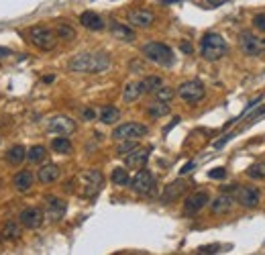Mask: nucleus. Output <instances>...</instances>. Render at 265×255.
<instances>
[{
	"label": "nucleus",
	"instance_id": "obj_1",
	"mask_svg": "<svg viewBox=\"0 0 265 255\" xmlns=\"http://www.w3.org/2000/svg\"><path fill=\"white\" fill-rule=\"evenodd\" d=\"M72 72L76 74H102L111 68V56L104 51H96V54H80L76 56L70 66Z\"/></svg>",
	"mask_w": 265,
	"mask_h": 255
},
{
	"label": "nucleus",
	"instance_id": "obj_2",
	"mask_svg": "<svg viewBox=\"0 0 265 255\" xmlns=\"http://www.w3.org/2000/svg\"><path fill=\"white\" fill-rule=\"evenodd\" d=\"M229 51V45L225 41L223 35L219 33H206L200 41V56L206 60V62H219L227 56Z\"/></svg>",
	"mask_w": 265,
	"mask_h": 255
},
{
	"label": "nucleus",
	"instance_id": "obj_3",
	"mask_svg": "<svg viewBox=\"0 0 265 255\" xmlns=\"http://www.w3.org/2000/svg\"><path fill=\"white\" fill-rule=\"evenodd\" d=\"M141 54H143L145 60H149V62L155 64V66H162V68L174 66V60H176L172 47L166 45V43H159V41H149V43H145V45L141 47Z\"/></svg>",
	"mask_w": 265,
	"mask_h": 255
},
{
	"label": "nucleus",
	"instance_id": "obj_4",
	"mask_svg": "<svg viewBox=\"0 0 265 255\" xmlns=\"http://www.w3.org/2000/svg\"><path fill=\"white\" fill-rule=\"evenodd\" d=\"M29 39H31V43H33L39 51H51V49H56V43H58L56 31L49 29V27H45V25L31 27V29H29Z\"/></svg>",
	"mask_w": 265,
	"mask_h": 255
},
{
	"label": "nucleus",
	"instance_id": "obj_5",
	"mask_svg": "<svg viewBox=\"0 0 265 255\" xmlns=\"http://www.w3.org/2000/svg\"><path fill=\"white\" fill-rule=\"evenodd\" d=\"M233 200L243 209H257L259 200H261V192L255 186H241V184H233L231 188Z\"/></svg>",
	"mask_w": 265,
	"mask_h": 255
},
{
	"label": "nucleus",
	"instance_id": "obj_6",
	"mask_svg": "<svg viewBox=\"0 0 265 255\" xmlns=\"http://www.w3.org/2000/svg\"><path fill=\"white\" fill-rule=\"evenodd\" d=\"M239 47L245 56L249 58H259L265 54V37H259L251 31H245L239 35Z\"/></svg>",
	"mask_w": 265,
	"mask_h": 255
},
{
	"label": "nucleus",
	"instance_id": "obj_7",
	"mask_svg": "<svg viewBox=\"0 0 265 255\" xmlns=\"http://www.w3.org/2000/svg\"><path fill=\"white\" fill-rule=\"evenodd\" d=\"M80 184H82V196L94 198L104 186V176L100 170H86L80 176Z\"/></svg>",
	"mask_w": 265,
	"mask_h": 255
},
{
	"label": "nucleus",
	"instance_id": "obj_8",
	"mask_svg": "<svg viewBox=\"0 0 265 255\" xmlns=\"http://www.w3.org/2000/svg\"><path fill=\"white\" fill-rule=\"evenodd\" d=\"M178 96L186 102V105H198V102L206 96V88L200 80H188V82L180 84Z\"/></svg>",
	"mask_w": 265,
	"mask_h": 255
},
{
	"label": "nucleus",
	"instance_id": "obj_9",
	"mask_svg": "<svg viewBox=\"0 0 265 255\" xmlns=\"http://www.w3.org/2000/svg\"><path fill=\"white\" fill-rule=\"evenodd\" d=\"M131 190L139 196H149L155 192V176L149 170H139L135 178H131Z\"/></svg>",
	"mask_w": 265,
	"mask_h": 255
},
{
	"label": "nucleus",
	"instance_id": "obj_10",
	"mask_svg": "<svg viewBox=\"0 0 265 255\" xmlns=\"http://www.w3.org/2000/svg\"><path fill=\"white\" fill-rule=\"evenodd\" d=\"M149 133L147 125H141V123H125V125H119L115 131H113V139L115 141H127V139H141Z\"/></svg>",
	"mask_w": 265,
	"mask_h": 255
},
{
	"label": "nucleus",
	"instance_id": "obj_11",
	"mask_svg": "<svg viewBox=\"0 0 265 255\" xmlns=\"http://www.w3.org/2000/svg\"><path fill=\"white\" fill-rule=\"evenodd\" d=\"M127 21L135 29H149L155 23V15L151 11H147V9H131L127 13Z\"/></svg>",
	"mask_w": 265,
	"mask_h": 255
},
{
	"label": "nucleus",
	"instance_id": "obj_12",
	"mask_svg": "<svg viewBox=\"0 0 265 255\" xmlns=\"http://www.w3.org/2000/svg\"><path fill=\"white\" fill-rule=\"evenodd\" d=\"M208 202H210V196L204 190H198V192L190 194L184 202V215H198Z\"/></svg>",
	"mask_w": 265,
	"mask_h": 255
},
{
	"label": "nucleus",
	"instance_id": "obj_13",
	"mask_svg": "<svg viewBox=\"0 0 265 255\" xmlns=\"http://www.w3.org/2000/svg\"><path fill=\"white\" fill-rule=\"evenodd\" d=\"M47 129L51 133H58V135H72L76 131V121H72L66 115H58V117H51L47 121Z\"/></svg>",
	"mask_w": 265,
	"mask_h": 255
},
{
	"label": "nucleus",
	"instance_id": "obj_14",
	"mask_svg": "<svg viewBox=\"0 0 265 255\" xmlns=\"http://www.w3.org/2000/svg\"><path fill=\"white\" fill-rule=\"evenodd\" d=\"M66 211H68V204H66V200H62V198H56V196H49V198H47L45 217H47L51 223H58V221H62V219H64V215H66Z\"/></svg>",
	"mask_w": 265,
	"mask_h": 255
},
{
	"label": "nucleus",
	"instance_id": "obj_15",
	"mask_svg": "<svg viewBox=\"0 0 265 255\" xmlns=\"http://www.w3.org/2000/svg\"><path fill=\"white\" fill-rule=\"evenodd\" d=\"M45 221V213L39 211V209H25L21 215H19V223L25 227V229H39Z\"/></svg>",
	"mask_w": 265,
	"mask_h": 255
},
{
	"label": "nucleus",
	"instance_id": "obj_16",
	"mask_svg": "<svg viewBox=\"0 0 265 255\" xmlns=\"http://www.w3.org/2000/svg\"><path fill=\"white\" fill-rule=\"evenodd\" d=\"M109 29H111V35H113L115 39H119V41L133 43V41L137 39V35H135V31H133V27L123 25V23H119V21H111V23H109Z\"/></svg>",
	"mask_w": 265,
	"mask_h": 255
},
{
	"label": "nucleus",
	"instance_id": "obj_17",
	"mask_svg": "<svg viewBox=\"0 0 265 255\" xmlns=\"http://www.w3.org/2000/svg\"><path fill=\"white\" fill-rule=\"evenodd\" d=\"M233 204H235V200H233V194H219L215 200L210 202V211L215 213V215H229L231 211H233Z\"/></svg>",
	"mask_w": 265,
	"mask_h": 255
},
{
	"label": "nucleus",
	"instance_id": "obj_18",
	"mask_svg": "<svg viewBox=\"0 0 265 255\" xmlns=\"http://www.w3.org/2000/svg\"><path fill=\"white\" fill-rule=\"evenodd\" d=\"M147 160H149V149H139V147L125 156V164H127V168H131V170H141V168H145Z\"/></svg>",
	"mask_w": 265,
	"mask_h": 255
},
{
	"label": "nucleus",
	"instance_id": "obj_19",
	"mask_svg": "<svg viewBox=\"0 0 265 255\" xmlns=\"http://www.w3.org/2000/svg\"><path fill=\"white\" fill-rule=\"evenodd\" d=\"M186 190H188V182H182V180L172 182V184L164 190V194H162V202H164V204H170V202L178 200Z\"/></svg>",
	"mask_w": 265,
	"mask_h": 255
},
{
	"label": "nucleus",
	"instance_id": "obj_20",
	"mask_svg": "<svg viewBox=\"0 0 265 255\" xmlns=\"http://www.w3.org/2000/svg\"><path fill=\"white\" fill-rule=\"evenodd\" d=\"M33 174L29 172V170H21V172H17L15 174V178H13V186H15V190L17 192H21V194H27L31 188H33Z\"/></svg>",
	"mask_w": 265,
	"mask_h": 255
},
{
	"label": "nucleus",
	"instance_id": "obj_21",
	"mask_svg": "<svg viewBox=\"0 0 265 255\" xmlns=\"http://www.w3.org/2000/svg\"><path fill=\"white\" fill-rule=\"evenodd\" d=\"M60 166H56V164H45L43 168H39V174H37V178H39V182L41 184H53L58 178H60Z\"/></svg>",
	"mask_w": 265,
	"mask_h": 255
},
{
	"label": "nucleus",
	"instance_id": "obj_22",
	"mask_svg": "<svg viewBox=\"0 0 265 255\" xmlns=\"http://www.w3.org/2000/svg\"><path fill=\"white\" fill-rule=\"evenodd\" d=\"M80 23H82V27H86L88 31H102V29H104V21H102L96 13H92V11L82 13V15H80Z\"/></svg>",
	"mask_w": 265,
	"mask_h": 255
},
{
	"label": "nucleus",
	"instance_id": "obj_23",
	"mask_svg": "<svg viewBox=\"0 0 265 255\" xmlns=\"http://www.w3.org/2000/svg\"><path fill=\"white\" fill-rule=\"evenodd\" d=\"M147 115L153 117V119H159V117L170 115V102H164V100L153 98V102H149V105H147Z\"/></svg>",
	"mask_w": 265,
	"mask_h": 255
},
{
	"label": "nucleus",
	"instance_id": "obj_24",
	"mask_svg": "<svg viewBox=\"0 0 265 255\" xmlns=\"http://www.w3.org/2000/svg\"><path fill=\"white\" fill-rule=\"evenodd\" d=\"M143 94H145V92H143L141 82H129V84L123 88V100L127 102V105H131V102L139 100Z\"/></svg>",
	"mask_w": 265,
	"mask_h": 255
},
{
	"label": "nucleus",
	"instance_id": "obj_25",
	"mask_svg": "<svg viewBox=\"0 0 265 255\" xmlns=\"http://www.w3.org/2000/svg\"><path fill=\"white\" fill-rule=\"evenodd\" d=\"M23 160H27V149L23 145H13L9 151H7V162L13 164V166H19L23 164Z\"/></svg>",
	"mask_w": 265,
	"mask_h": 255
},
{
	"label": "nucleus",
	"instance_id": "obj_26",
	"mask_svg": "<svg viewBox=\"0 0 265 255\" xmlns=\"http://www.w3.org/2000/svg\"><path fill=\"white\" fill-rule=\"evenodd\" d=\"M51 149L56 153H62V156H70L74 147H72V141L66 135H62V137H56L51 141Z\"/></svg>",
	"mask_w": 265,
	"mask_h": 255
},
{
	"label": "nucleus",
	"instance_id": "obj_27",
	"mask_svg": "<svg viewBox=\"0 0 265 255\" xmlns=\"http://www.w3.org/2000/svg\"><path fill=\"white\" fill-rule=\"evenodd\" d=\"M53 31H56L58 39H62V41H66V43H70V41L76 39V29H74L72 25H68V23H58Z\"/></svg>",
	"mask_w": 265,
	"mask_h": 255
},
{
	"label": "nucleus",
	"instance_id": "obj_28",
	"mask_svg": "<svg viewBox=\"0 0 265 255\" xmlns=\"http://www.w3.org/2000/svg\"><path fill=\"white\" fill-rule=\"evenodd\" d=\"M119 119H121V111L117 107H104L100 111V123L104 125H115Z\"/></svg>",
	"mask_w": 265,
	"mask_h": 255
},
{
	"label": "nucleus",
	"instance_id": "obj_29",
	"mask_svg": "<svg viewBox=\"0 0 265 255\" xmlns=\"http://www.w3.org/2000/svg\"><path fill=\"white\" fill-rule=\"evenodd\" d=\"M21 235L23 233H21V227L17 223H7L5 229L0 231V239H3V241H17Z\"/></svg>",
	"mask_w": 265,
	"mask_h": 255
},
{
	"label": "nucleus",
	"instance_id": "obj_30",
	"mask_svg": "<svg viewBox=\"0 0 265 255\" xmlns=\"http://www.w3.org/2000/svg\"><path fill=\"white\" fill-rule=\"evenodd\" d=\"M111 180L115 186H131V176L125 168H115L111 174Z\"/></svg>",
	"mask_w": 265,
	"mask_h": 255
},
{
	"label": "nucleus",
	"instance_id": "obj_31",
	"mask_svg": "<svg viewBox=\"0 0 265 255\" xmlns=\"http://www.w3.org/2000/svg\"><path fill=\"white\" fill-rule=\"evenodd\" d=\"M162 84H164V80L159 78V76H147L145 80H141V86H143V92H145V94H153Z\"/></svg>",
	"mask_w": 265,
	"mask_h": 255
},
{
	"label": "nucleus",
	"instance_id": "obj_32",
	"mask_svg": "<svg viewBox=\"0 0 265 255\" xmlns=\"http://www.w3.org/2000/svg\"><path fill=\"white\" fill-rule=\"evenodd\" d=\"M45 156H47V151H45V147H43V145H33V147L27 151V160H29V162H33V164L43 162V160H45Z\"/></svg>",
	"mask_w": 265,
	"mask_h": 255
},
{
	"label": "nucleus",
	"instance_id": "obj_33",
	"mask_svg": "<svg viewBox=\"0 0 265 255\" xmlns=\"http://www.w3.org/2000/svg\"><path fill=\"white\" fill-rule=\"evenodd\" d=\"M247 176H249L251 180H265V162L253 164V166L247 170Z\"/></svg>",
	"mask_w": 265,
	"mask_h": 255
},
{
	"label": "nucleus",
	"instance_id": "obj_34",
	"mask_svg": "<svg viewBox=\"0 0 265 255\" xmlns=\"http://www.w3.org/2000/svg\"><path fill=\"white\" fill-rule=\"evenodd\" d=\"M174 94H176V92H174L170 86H164V84H162V86H159V88L153 92V98L164 100V102H170V100L174 98Z\"/></svg>",
	"mask_w": 265,
	"mask_h": 255
},
{
	"label": "nucleus",
	"instance_id": "obj_35",
	"mask_svg": "<svg viewBox=\"0 0 265 255\" xmlns=\"http://www.w3.org/2000/svg\"><path fill=\"white\" fill-rule=\"evenodd\" d=\"M133 149H137V141L135 139H127V141H121V145L117 147V153H119V156H127V153H131Z\"/></svg>",
	"mask_w": 265,
	"mask_h": 255
},
{
	"label": "nucleus",
	"instance_id": "obj_36",
	"mask_svg": "<svg viewBox=\"0 0 265 255\" xmlns=\"http://www.w3.org/2000/svg\"><path fill=\"white\" fill-rule=\"evenodd\" d=\"M253 27H255L257 31L265 33V13H261V15H255V17H253Z\"/></svg>",
	"mask_w": 265,
	"mask_h": 255
},
{
	"label": "nucleus",
	"instance_id": "obj_37",
	"mask_svg": "<svg viewBox=\"0 0 265 255\" xmlns=\"http://www.w3.org/2000/svg\"><path fill=\"white\" fill-rule=\"evenodd\" d=\"M227 176V170L225 168H215L212 172H208V178H212V180H221V178H225Z\"/></svg>",
	"mask_w": 265,
	"mask_h": 255
},
{
	"label": "nucleus",
	"instance_id": "obj_38",
	"mask_svg": "<svg viewBox=\"0 0 265 255\" xmlns=\"http://www.w3.org/2000/svg\"><path fill=\"white\" fill-rule=\"evenodd\" d=\"M221 249V245H206V247H198L196 253H217Z\"/></svg>",
	"mask_w": 265,
	"mask_h": 255
},
{
	"label": "nucleus",
	"instance_id": "obj_39",
	"mask_svg": "<svg viewBox=\"0 0 265 255\" xmlns=\"http://www.w3.org/2000/svg\"><path fill=\"white\" fill-rule=\"evenodd\" d=\"M263 115H265V105H263V107H259V109L251 115V121H249V123H255V121H257L259 117H263Z\"/></svg>",
	"mask_w": 265,
	"mask_h": 255
},
{
	"label": "nucleus",
	"instance_id": "obj_40",
	"mask_svg": "<svg viewBox=\"0 0 265 255\" xmlns=\"http://www.w3.org/2000/svg\"><path fill=\"white\" fill-rule=\"evenodd\" d=\"M227 0H206V9H217L221 5H225Z\"/></svg>",
	"mask_w": 265,
	"mask_h": 255
},
{
	"label": "nucleus",
	"instance_id": "obj_41",
	"mask_svg": "<svg viewBox=\"0 0 265 255\" xmlns=\"http://www.w3.org/2000/svg\"><path fill=\"white\" fill-rule=\"evenodd\" d=\"M82 117H84L86 121H92V119L96 117V113H94L92 109H86V111H82Z\"/></svg>",
	"mask_w": 265,
	"mask_h": 255
},
{
	"label": "nucleus",
	"instance_id": "obj_42",
	"mask_svg": "<svg viewBox=\"0 0 265 255\" xmlns=\"http://www.w3.org/2000/svg\"><path fill=\"white\" fill-rule=\"evenodd\" d=\"M9 56H11V51L7 47H0V60H7Z\"/></svg>",
	"mask_w": 265,
	"mask_h": 255
},
{
	"label": "nucleus",
	"instance_id": "obj_43",
	"mask_svg": "<svg viewBox=\"0 0 265 255\" xmlns=\"http://www.w3.org/2000/svg\"><path fill=\"white\" fill-rule=\"evenodd\" d=\"M192 170H194V162H190V164H186V166H184V168H182L180 172H182V174H188V172H192Z\"/></svg>",
	"mask_w": 265,
	"mask_h": 255
},
{
	"label": "nucleus",
	"instance_id": "obj_44",
	"mask_svg": "<svg viewBox=\"0 0 265 255\" xmlns=\"http://www.w3.org/2000/svg\"><path fill=\"white\" fill-rule=\"evenodd\" d=\"M180 47H182L184 54H192V45H190V43H182Z\"/></svg>",
	"mask_w": 265,
	"mask_h": 255
},
{
	"label": "nucleus",
	"instance_id": "obj_45",
	"mask_svg": "<svg viewBox=\"0 0 265 255\" xmlns=\"http://www.w3.org/2000/svg\"><path fill=\"white\" fill-rule=\"evenodd\" d=\"M170 3H178V0H166V5H170Z\"/></svg>",
	"mask_w": 265,
	"mask_h": 255
}]
</instances>
